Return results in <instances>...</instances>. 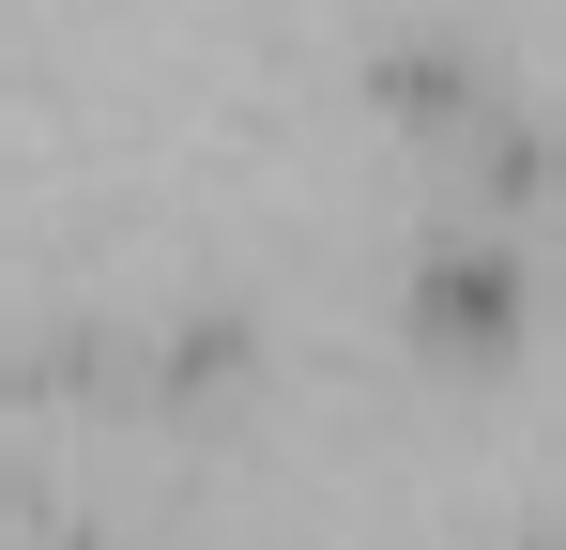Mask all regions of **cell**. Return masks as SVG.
<instances>
[{
    "label": "cell",
    "mask_w": 566,
    "mask_h": 550,
    "mask_svg": "<svg viewBox=\"0 0 566 550\" xmlns=\"http://www.w3.org/2000/svg\"><path fill=\"white\" fill-rule=\"evenodd\" d=\"M413 337L460 352V367H490L521 337V261H505V245H444V261L413 275Z\"/></svg>",
    "instance_id": "obj_1"
},
{
    "label": "cell",
    "mask_w": 566,
    "mask_h": 550,
    "mask_svg": "<svg viewBox=\"0 0 566 550\" xmlns=\"http://www.w3.org/2000/svg\"><path fill=\"white\" fill-rule=\"evenodd\" d=\"M382 107H413V123H460V107H474V62H460V46H382Z\"/></svg>",
    "instance_id": "obj_2"
},
{
    "label": "cell",
    "mask_w": 566,
    "mask_h": 550,
    "mask_svg": "<svg viewBox=\"0 0 566 550\" xmlns=\"http://www.w3.org/2000/svg\"><path fill=\"white\" fill-rule=\"evenodd\" d=\"M536 550H566V536H536Z\"/></svg>",
    "instance_id": "obj_3"
}]
</instances>
